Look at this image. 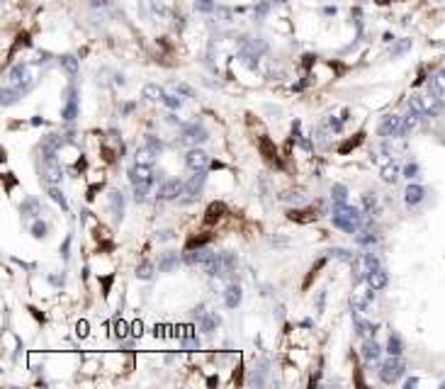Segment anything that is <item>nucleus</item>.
<instances>
[{
  "instance_id": "obj_1",
  "label": "nucleus",
  "mask_w": 445,
  "mask_h": 389,
  "mask_svg": "<svg viewBox=\"0 0 445 389\" xmlns=\"http://www.w3.org/2000/svg\"><path fill=\"white\" fill-rule=\"evenodd\" d=\"M185 263L190 265H200V268L214 278V275H224V263H222V253H214L209 248H197V250H187L185 253Z\"/></svg>"
},
{
  "instance_id": "obj_2",
  "label": "nucleus",
  "mask_w": 445,
  "mask_h": 389,
  "mask_svg": "<svg viewBox=\"0 0 445 389\" xmlns=\"http://www.w3.org/2000/svg\"><path fill=\"white\" fill-rule=\"evenodd\" d=\"M380 268V258L375 253H362V256H355L353 260V282H360V280H367L372 270Z\"/></svg>"
},
{
  "instance_id": "obj_3",
  "label": "nucleus",
  "mask_w": 445,
  "mask_h": 389,
  "mask_svg": "<svg viewBox=\"0 0 445 389\" xmlns=\"http://www.w3.org/2000/svg\"><path fill=\"white\" fill-rule=\"evenodd\" d=\"M407 372V365H404V360L399 358V355H390L387 360L382 362V367H380V377L384 384H394V382L401 377Z\"/></svg>"
},
{
  "instance_id": "obj_4",
  "label": "nucleus",
  "mask_w": 445,
  "mask_h": 389,
  "mask_svg": "<svg viewBox=\"0 0 445 389\" xmlns=\"http://www.w3.org/2000/svg\"><path fill=\"white\" fill-rule=\"evenodd\" d=\"M180 194H185V183H183V180H168V183H163L161 190H158V200L170 202V200H178Z\"/></svg>"
},
{
  "instance_id": "obj_5",
  "label": "nucleus",
  "mask_w": 445,
  "mask_h": 389,
  "mask_svg": "<svg viewBox=\"0 0 445 389\" xmlns=\"http://www.w3.org/2000/svg\"><path fill=\"white\" fill-rule=\"evenodd\" d=\"M401 122H404V117H397V114H390V117H384L380 124V137H401Z\"/></svg>"
},
{
  "instance_id": "obj_6",
  "label": "nucleus",
  "mask_w": 445,
  "mask_h": 389,
  "mask_svg": "<svg viewBox=\"0 0 445 389\" xmlns=\"http://www.w3.org/2000/svg\"><path fill=\"white\" fill-rule=\"evenodd\" d=\"M185 163L190 170H204L207 168V163H209V156L204 153L202 148H190L185 156Z\"/></svg>"
},
{
  "instance_id": "obj_7",
  "label": "nucleus",
  "mask_w": 445,
  "mask_h": 389,
  "mask_svg": "<svg viewBox=\"0 0 445 389\" xmlns=\"http://www.w3.org/2000/svg\"><path fill=\"white\" fill-rule=\"evenodd\" d=\"M204 180H207V173L204 170H195V176L190 178V183L185 185V202H190V200H195V197H200V190H202Z\"/></svg>"
},
{
  "instance_id": "obj_8",
  "label": "nucleus",
  "mask_w": 445,
  "mask_h": 389,
  "mask_svg": "<svg viewBox=\"0 0 445 389\" xmlns=\"http://www.w3.org/2000/svg\"><path fill=\"white\" fill-rule=\"evenodd\" d=\"M61 178H64L61 163L56 158H47V163H44V180L49 185H56V183H61Z\"/></svg>"
},
{
  "instance_id": "obj_9",
  "label": "nucleus",
  "mask_w": 445,
  "mask_h": 389,
  "mask_svg": "<svg viewBox=\"0 0 445 389\" xmlns=\"http://www.w3.org/2000/svg\"><path fill=\"white\" fill-rule=\"evenodd\" d=\"M129 180H131V185H139V183H153L151 166H141V163H137V166L129 170Z\"/></svg>"
},
{
  "instance_id": "obj_10",
  "label": "nucleus",
  "mask_w": 445,
  "mask_h": 389,
  "mask_svg": "<svg viewBox=\"0 0 445 389\" xmlns=\"http://www.w3.org/2000/svg\"><path fill=\"white\" fill-rule=\"evenodd\" d=\"M387 282H390V275L384 273V270H372L370 275H367V287L372 289V292H377V289H384L387 287Z\"/></svg>"
},
{
  "instance_id": "obj_11",
  "label": "nucleus",
  "mask_w": 445,
  "mask_h": 389,
  "mask_svg": "<svg viewBox=\"0 0 445 389\" xmlns=\"http://www.w3.org/2000/svg\"><path fill=\"white\" fill-rule=\"evenodd\" d=\"M183 139L190 141V144H204V141L209 139V137H207V131H204L202 127H197V124H190V127H185V131H183Z\"/></svg>"
},
{
  "instance_id": "obj_12",
  "label": "nucleus",
  "mask_w": 445,
  "mask_h": 389,
  "mask_svg": "<svg viewBox=\"0 0 445 389\" xmlns=\"http://www.w3.org/2000/svg\"><path fill=\"white\" fill-rule=\"evenodd\" d=\"M61 144H64V139H61L59 134H51V137H47V139H44V144H42L44 158H56V151L61 148Z\"/></svg>"
},
{
  "instance_id": "obj_13",
  "label": "nucleus",
  "mask_w": 445,
  "mask_h": 389,
  "mask_svg": "<svg viewBox=\"0 0 445 389\" xmlns=\"http://www.w3.org/2000/svg\"><path fill=\"white\" fill-rule=\"evenodd\" d=\"M421 102H423V114H438V112H443V102H440V98L438 95H426V98H421Z\"/></svg>"
},
{
  "instance_id": "obj_14",
  "label": "nucleus",
  "mask_w": 445,
  "mask_h": 389,
  "mask_svg": "<svg viewBox=\"0 0 445 389\" xmlns=\"http://www.w3.org/2000/svg\"><path fill=\"white\" fill-rule=\"evenodd\" d=\"M426 197V190L421 185H409L407 190H404V200H407L409 207H414V204H418L421 200Z\"/></svg>"
},
{
  "instance_id": "obj_15",
  "label": "nucleus",
  "mask_w": 445,
  "mask_h": 389,
  "mask_svg": "<svg viewBox=\"0 0 445 389\" xmlns=\"http://www.w3.org/2000/svg\"><path fill=\"white\" fill-rule=\"evenodd\" d=\"M156 156H158V151L156 148H151L148 144L146 146L137 148V163H141V166H151V163L156 161Z\"/></svg>"
},
{
  "instance_id": "obj_16",
  "label": "nucleus",
  "mask_w": 445,
  "mask_h": 389,
  "mask_svg": "<svg viewBox=\"0 0 445 389\" xmlns=\"http://www.w3.org/2000/svg\"><path fill=\"white\" fill-rule=\"evenodd\" d=\"M224 212H226V207H224L222 202H212L209 207H207V217H204V224H209V226H212L214 222H219V219H222Z\"/></svg>"
},
{
  "instance_id": "obj_17",
  "label": "nucleus",
  "mask_w": 445,
  "mask_h": 389,
  "mask_svg": "<svg viewBox=\"0 0 445 389\" xmlns=\"http://www.w3.org/2000/svg\"><path fill=\"white\" fill-rule=\"evenodd\" d=\"M224 302H226V306H229V309H236V306L241 304V287H239V285H229V287H226V297H224Z\"/></svg>"
},
{
  "instance_id": "obj_18",
  "label": "nucleus",
  "mask_w": 445,
  "mask_h": 389,
  "mask_svg": "<svg viewBox=\"0 0 445 389\" xmlns=\"http://www.w3.org/2000/svg\"><path fill=\"white\" fill-rule=\"evenodd\" d=\"M418 120H421V114H418V112H409L407 117H404V122H401V137H404V134H409V131H414L418 127Z\"/></svg>"
},
{
  "instance_id": "obj_19",
  "label": "nucleus",
  "mask_w": 445,
  "mask_h": 389,
  "mask_svg": "<svg viewBox=\"0 0 445 389\" xmlns=\"http://www.w3.org/2000/svg\"><path fill=\"white\" fill-rule=\"evenodd\" d=\"M144 98L146 100H161L163 102V98H166V93H163V88L161 85H156V83H148V85H144Z\"/></svg>"
},
{
  "instance_id": "obj_20",
  "label": "nucleus",
  "mask_w": 445,
  "mask_h": 389,
  "mask_svg": "<svg viewBox=\"0 0 445 389\" xmlns=\"http://www.w3.org/2000/svg\"><path fill=\"white\" fill-rule=\"evenodd\" d=\"M173 268H178V253H163V258L158 260V270H163V273H170Z\"/></svg>"
},
{
  "instance_id": "obj_21",
  "label": "nucleus",
  "mask_w": 445,
  "mask_h": 389,
  "mask_svg": "<svg viewBox=\"0 0 445 389\" xmlns=\"http://www.w3.org/2000/svg\"><path fill=\"white\" fill-rule=\"evenodd\" d=\"M362 358L365 360H377L380 358V345L375 341H365L362 343Z\"/></svg>"
},
{
  "instance_id": "obj_22",
  "label": "nucleus",
  "mask_w": 445,
  "mask_h": 389,
  "mask_svg": "<svg viewBox=\"0 0 445 389\" xmlns=\"http://www.w3.org/2000/svg\"><path fill=\"white\" fill-rule=\"evenodd\" d=\"M428 88H431V93H433V95H443V93H445V75H443V71L431 78Z\"/></svg>"
},
{
  "instance_id": "obj_23",
  "label": "nucleus",
  "mask_w": 445,
  "mask_h": 389,
  "mask_svg": "<svg viewBox=\"0 0 445 389\" xmlns=\"http://www.w3.org/2000/svg\"><path fill=\"white\" fill-rule=\"evenodd\" d=\"M331 200H334V204H348V190H345V185L331 187Z\"/></svg>"
},
{
  "instance_id": "obj_24",
  "label": "nucleus",
  "mask_w": 445,
  "mask_h": 389,
  "mask_svg": "<svg viewBox=\"0 0 445 389\" xmlns=\"http://www.w3.org/2000/svg\"><path fill=\"white\" fill-rule=\"evenodd\" d=\"M110 204L112 212L117 219H122V212H124V200H122V192H110Z\"/></svg>"
},
{
  "instance_id": "obj_25",
  "label": "nucleus",
  "mask_w": 445,
  "mask_h": 389,
  "mask_svg": "<svg viewBox=\"0 0 445 389\" xmlns=\"http://www.w3.org/2000/svg\"><path fill=\"white\" fill-rule=\"evenodd\" d=\"M397 178H399L397 163H384V168H382V180H384V183H394Z\"/></svg>"
},
{
  "instance_id": "obj_26",
  "label": "nucleus",
  "mask_w": 445,
  "mask_h": 389,
  "mask_svg": "<svg viewBox=\"0 0 445 389\" xmlns=\"http://www.w3.org/2000/svg\"><path fill=\"white\" fill-rule=\"evenodd\" d=\"M61 66H64V71H66L68 75H75V73H78V59H75V56H71V54L61 56Z\"/></svg>"
},
{
  "instance_id": "obj_27",
  "label": "nucleus",
  "mask_w": 445,
  "mask_h": 389,
  "mask_svg": "<svg viewBox=\"0 0 445 389\" xmlns=\"http://www.w3.org/2000/svg\"><path fill=\"white\" fill-rule=\"evenodd\" d=\"M20 212H22V217H37L39 214V202L29 197V200H25V204L20 207Z\"/></svg>"
},
{
  "instance_id": "obj_28",
  "label": "nucleus",
  "mask_w": 445,
  "mask_h": 389,
  "mask_svg": "<svg viewBox=\"0 0 445 389\" xmlns=\"http://www.w3.org/2000/svg\"><path fill=\"white\" fill-rule=\"evenodd\" d=\"M20 95H22V88H17V85H15V88H5V90H3V105H5V107H10V105H12V102L20 98Z\"/></svg>"
},
{
  "instance_id": "obj_29",
  "label": "nucleus",
  "mask_w": 445,
  "mask_h": 389,
  "mask_svg": "<svg viewBox=\"0 0 445 389\" xmlns=\"http://www.w3.org/2000/svg\"><path fill=\"white\" fill-rule=\"evenodd\" d=\"M387 353H390V355H401V353H404V345H401V338H399V336H390V341H387Z\"/></svg>"
},
{
  "instance_id": "obj_30",
  "label": "nucleus",
  "mask_w": 445,
  "mask_h": 389,
  "mask_svg": "<svg viewBox=\"0 0 445 389\" xmlns=\"http://www.w3.org/2000/svg\"><path fill=\"white\" fill-rule=\"evenodd\" d=\"M137 278L139 280H151L153 278V265H151L148 260H144L141 265H137Z\"/></svg>"
},
{
  "instance_id": "obj_31",
  "label": "nucleus",
  "mask_w": 445,
  "mask_h": 389,
  "mask_svg": "<svg viewBox=\"0 0 445 389\" xmlns=\"http://www.w3.org/2000/svg\"><path fill=\"white\" fill-rule=\"evenodd\" d=\"M222 263H224V275H229V273L236 268V263H239V260H236V256H234V253H229V250H226V253H222Z\"/></svg>"
},
{
  "instance_id": "obj_32",
  "label": "nucleus",
  "mask_w": 445,
  "mask_h": 389,
  "mask_svg": "<svg viewBox=\"0 0 445 389\" xmlns=\"http://www.w3.org/2000/svg\"><path fill=\"white\" fill-rule=\"evenodd\" d=\"M75 114H78V105H75V98L73 95H71V100H68V105H66L64 107V112H61V117H64V120H73Z\"/></svg>"
},
{
  "instance_id": "obj_33",
  "label": "nucleus",
  "mask_w": 445,
  "mask_h": 389,
  "mask_svg": "<svg viewBox=\"0 0 445 389\" xmlns=\"http://www.w3.org/2000/svg\"><path fill=\"white\" fill-rule=\"evenodd\" d=\"M49 194H51V200H54L56 204H61V209H68V202H66V197H64V192L59 190L56 185H51L49 187Z\"/></svg>"
},
{
  "instance_id": "obj_34",
  "label": "nucleus",
  "mask_w": 445,
  "mask_h": 389,
  "mask_svg": "<svg viewBox=\"0 0 445 389\" xmlns=\"http://www.w3.org/2000/svg\"><path fill=\"white\" fill-rule=\"evenodd\" d=\"M362 204H365V212H367V214L377 212V197H375V194H372V192L362 194Z\"/></svg>"
},
{
  "instance_id": "obj_35",
  "label": "nucleus",
  "mask_w": 445,
  "mask_h": 389,
  "mask_svg": "<svg viewBox=\"0 0 445 389\" xmlns=\"http://www.w3.org/2000/svg\"><path fill=\"white\" fill-rule=\"evenodd\" d=\"M148 187H151V183H139V185H134V200H137V202H144V200H146Z\"/></svg>"
},
{
  "instance_id": "obj_36",
  "label": "nucleus",
  "mask_w": 445,
  "mask_h": 389,
  "mask_svg": "<svg viewBox=\"0 0 445 389\" xmlns=\"http://www.w3.org/2000/svg\"><path fill=\"white\" fill-rule=\"evenodd\" d=\"M355 241L362 243V246H370V243L377 241V236H375L372 231H358V234H355Z\"/></svg>"
},
{
  "instance_id": "obj_37",
  "label": "nucleus",
  "mask_w": 445,
  "mask_h": 389,
  "mask_svg": "<svg viewBox=\"0 0 445 389\" xmlns=\"http://www.w3.org/2000/svg\"><path fill=\"white\" fill-rule=\"evenodd\" d=\"M217 326H219V316H217V314H207L202 319V328L207 331V334H209L212 328H217Z\"/></svg>"
},
{
  "instance_id": "obj_38",
  "label": "nucleus",
  "mask_w": 445,
  "mask_h": 389,
  "mask_svg": "<svg viewBox=\"0 0 445 389\" xmlns=\"http://www.w3.org/2000/svg\"><path fill=\"white\" fill-rule=\"evenodd\" d=\"M25 73H27V68H25L22 64H17L15 68H12V71H10V81H12V83H20V81H22V75H25Z\"/></svg>"
},
{
  "instance_id": "obj_39",
  "label": "nucleus",
  "mask_w": 445,
  "mask_h": 389,
  "mask_svg": "<svg viewBox=\"0 0 445 389\" xmlns=\"http://www.w3.org/2000/svg\"><path fill=\"white\" fill-rule=\"evenodd\" d=\"M32 236H34V239H44V236H47V224L44 222L32 224Z\"/></svg>"
},
{
  "instance_id": "obj_40",
  "label": "nucleus",
  "mask_w": 445,
  "mask_h": 389,
  "mask_svg": "<svg viewBox=\"0 0 445 389\" xmlns=\"http://www.w3.org/2000/svg\"><path fill=\"white\" fill-rule=\"evenodd\" d=\"M127 334H129V326L124 324L122 319H117V321H114V336H117V338H127Z\"/></svg>"
},
{
  "instance_id": "obj_41",
  "label": "nucleus",
  "mask_w": 445,
  "mask_h": 389,
  "mask_svg": "<svg viewBox=\"0 0 445 389\" xmlns=\"http://www.w3.org/2000/svg\"><path fill=\"white\" fill-rule=\"evenodd\" d=\"M163 102H166V107H170V110H180V105H183V100L178 95H166Z\"/></svg>"
},
{
  "instance_id": "obj_42",
  "label": "nucleus",
  "mask_w": 445,
  "mask_h": 389,
  "mask_svg": "<svg viewBox=\"0 0 445 389\" xmlns=\"http://www.w3.org/2000/svg\"><path fill=\"white\" fill-rule=\"evenodd\" d=\"M331 253H334L336 258H341V260H348V263H353V260H355V256H353L351 250H345V248H334V250H331Z\"/></svg>"
},
{
  "instance_id": "obj_43",
  "label": "nucleus",
  "mask_w": 445,
  "mask_h": 389,
  "mask_svg": "<svg viewBox=\"0 0 445 389\" xmlns=\"http://www.w3.org/2000/svg\"><path fill=\"white\" fill-rule=\"evenodd\" d=\"M195 8L200 12H212L214 10V0H195Z\"/></svg>"
},
{
  "instance_id": "obj_44",
  "label": "nucleus",
  "mask_w": 445,
  "mask_h": 389,
  "mask_svg": "<svg viewBox=\"0 0 445 389\" xmlns=\"http://www.w3.org/2000/svg\"><path fill=\"white\" fill-rule=\"evenodd\" d=\"M176 90L178 93H183L185 98H195V90H192L190 85H185V83H176Z\"/></svg>"
},
{
  "instance_id": "obj_45",
  "label": "nucleus",
  "mask_w": 445,
  "mask_h": 389,
  "mask_svg": "<svg viewBox=\"0 0 445 389\" xmlns=\"http://www.w3.org/2000/svg\"><path fill=\"white\" fill-rule=\"evenodd\" d=\"M75 336H78V338H85V336H88V321H78V324H75Z\"/></svg>"
},
{
  "instance_id": "obj_46",
  "label": "nucleus",
  "mask_w": 445,
  "mask_h": 389,
  "mask_svg": "<svg viewBox=\"0 0 445 389\" xmlns=\"http://www.w3.org/2000/svg\"><path fill=\"white\" fill-rule=\"evenodd\" d=\"M168 328H170V326L156 324V326H153V336H156V338H163V336H166V331H168Z\"/></svg>"
},
{
  "instance_id": "obj_47",
  "label": "nucleus",
  "mask_w": 445,
  "mask_h": 389,
  "mask_svg": "<svg viewBox=\"0 0 445 389\" xmlns=\"http://www.w3.org/2000/svg\"><path fill=\"white\" fill-rule=\"evenodd\" d=\"M416 173H418V166H416V163H409V166L404 168V176H407V178H414Z\"/></svg>"
},
{
  "instance_id": "obj_48",
  "label": "nucleus",
  "mask_w": 445,
  "mask_h": 389,
  "mask_svg": "<svg viewBox=\"0 0 445 389\" xmlns=\"http://www.w3.org/2000/svg\"><path fill=\"white\" fill-rule=\"evenodd\" d=\"M282 200H295V202H302V200H304V194H302V192H289V194H282Z\"/></svg>"
},
{
  "instance_id": "obj_49",
  "label": "nucleus",
  "mask_w": 445,
  "mask_h": 389,
  "mask_svg": "<svg viewBox=\"0 0 445 389\" xmlns=\"http://www.w3.org/2000/svg\"><path fill=\"white\" fill-rule=\"evenodd\" d=\"M341 127H343V124H341V120H336V117H328V129L338 131V129H341Z\"/></svg>"
},
{
  "instance_id": "obj_50",
  "label": "nucleus",
  "mask_w": 445,
  "mask_h": 389,
  "mask_svg": "<svg viewBox=\"0 0 445 389\" xmlns=\"http://www.w3.org/2000/svg\"><path fill=\"white\" fill-rule=\"evenodd\" d=\"M131 334L141 336V334H144V324H141V321H134V324H131Z\"/></svg>"
},
{
  "instance_id": "obj_51",
  "label": "nucleus",
  "mask_w": 445,
  "mask_h": 389,
  "mask_svg": "<svg viewBox=\"0 0 445 389\" xmlns=\"http://www.w3.org/2000/svg\"><path fill=\"white\" fill-rule=\"evenodd\" d=\"M90 5H93V8H107L110 0H90Z\"/></svg>"
},
{
  "instance_id": "obj_52",
  "label": "nucleus",
  "mask_w": 445,
  "mask_h": 389,
  "mask_svg": "<svg viewBox=\"0 0 445 389\" xmlns=\"http://www.w3.org/2000/svg\"><path fill=\"white\" fill-rule=\"evenodd\" d=\"M68 248H71V236L64 241V248H61V256H64V258H68Z\"/></svg>"
},
{
  "instance_id": "obj_53",
  "label": "nucleus",
  "mask_w": 445,
  "mask_h": 389,
  "mask_svg": "<svg viewBox=\"0 0 445 389\" xmlns=\"http://www.w3.org/2000/svg\"><path fill=\"white\" fill-rule=\"evenodd\" d=\"M156 239H158V241H168V239H173V231H161Z\"/></svg>"
},
{
  "instance_id": "obj_54",
  "label": "nucleus",
  "mask_w": 445,
  "mask_h": 389,
  "mask_svg": "<svg viewBox=\"0 0 445 389\" xmlns=\"http://www.w3.org/2000/svg\"><path fill=\"white\" fill-rule=\"evenodd\" d=\"M416 384H418V380H416V377H411V380H407V384H404V387L411 389V387H416Z\"/></svg>"
},
{
  "instance_id": "obj_55",
  "label": "nucleus",
  "mask_w": 445,
  "mask_h": 389,
  "mask_svg": "<svg viewBox=\"0 0 445 389\" xmlns=\"http://www.w3.org/2000/svg\"><path fill=\"white\" fill-rule=\"evenodd\" d=\"M407 47H409V42H404V44H399V47L394 49V54H399V51H404V49H407Z\"/></svg>"
},
{
  "instance_id": "obj_56",
  "label": "nucleus",
  "mask_w": 445,
  "mask_h": 389,
  "mask_svg": "<svg viewBox=\"0 0 445 389\" xmlns=\"http://www.w3.org/2000/svg\"><path fill=\"white\" fill-rule=\"evenodd\" d=\"M273 3H287V0H273Z\"/></svg>"
},
{
  "instance_id": "obj_57",
  "label": "nucleus",
  "mask_w": 445,
  "mask_h": 389,
  "mask_svg": "<svg viewBox=\"0 0 445 389\" xmlns=\"http://www.w3.org/2000/svg\"><path fill=\"white\" fill-rule=\"evenodd\" d=\"M443 75H445V68H443Z\"/></svg>"
}]
</instances>
